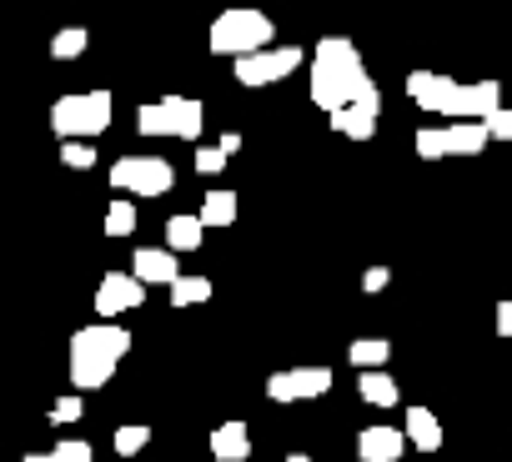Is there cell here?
I'll use <instances>...</instances> for the list:
<instances>
[{
	"label": "cell",
	"instance_id": "cell-1",
	"mask_svg": "<svg viewBox=\"0 0 512 462\" xmlns=\"http://www.w3.org/2000/svg\"><path fill=\"white\" fill-rule=\"evenodd\" d=\"M312 101L327 116H337V111H347L357 101H382L372 71L362 66V56H357V46L347 36H327L312 51Z\"/></svg>",
	"mask_w": 512,
	"mask_h": 462
},
{
	"label": "cell",
	"instance_id": "cell-2",
	"mask_svg": "<svg viewBox=\"0 0 512 462\" xmlns=\"http://www.w3.org/2000/svg\"><path fill=\"white\" fill-rule=\"evenodd\" d=\"M407 96L422 106V111H437L447 121H492L502 111V86L497 81H472V86H457L452 76H437V71H412L407 76Z\"/></svg>",
	"mask_w": 512,
	"mask_h": 462
},
{
	"label": "cell",
	"instance_id": "cell-3",
	"mask_svg": "<svg viewBox=\"0 0 512 462\" xmlns=\"http://www.w3.org/2000/svg\"><path fill=\"white\" fill-rule=\"evenodd\" d=\"M131 352V332L126 327H111V322H96V327H81L71 337V382H76V397L81 392H96L111 382L116 362Z\"/></svg>",
	"mask_w": 512,
	"mask_h": 462
},
{
	"label": "cell",
	"instance_id": "cell-4",
	"mask_svg": "<svg viewBox=\"0 0 512 462\" xmlns=\"http://www.w3.org/2000/svg\"><path fill=\"white\" fill-rule=\"evenodd\" d=\"M211 51L236 56V61L262 56V51H272V21L262 11H221L211 21Z\"/></svg>",
	"mask_w": 512,
	"mask_h": 462
},
{
	"label": "cell",
	"instance_id": "cell-5",
	"mask_svg": "<svg viewBox=\"0 0 512 462\" xmlns=\"http://www.w3.org/2000/svg\"><path fill=\"white\" fill-rule=\"evenodd\" d=\"M106 126H111V91L61 96V101L51 106V131L61 136V146H66V141H86V146H91V136H101Z\"/></svg>",
	"mask_w": 512,
	"mask_h": 462
},
{
	"label": "cell",
	"instance_id": "cell-6",
	"mask_svg": "<svg viewBox=\"0 0 512 462\" xmlns=\"http://www.w3.org/2000/svg\"><path fill=\"white\" fill-rule=\"evenodd\" d=\"M201 121H206V111H201V101H191V96L146 101V106L136 111V131H141V136H181V141H196V136H201Z\"/></svg>",
	"mask_w": 512,
	"mask_h": 462
},
{
	"label": "cell",
	"instance_id": "cell-7",
	"mask_svg": "<svg viewBox=\"0 0 512 462\" xmlns=\"http://www.w3.org/2000/svg\"><path fill=\"white\" fill-rule=\"evenodd\" d=\"M422 161H442V156H482V146L492 141V131L482 121H447V126H427L412 136Z\"/></svg>",
	"mask_w": 512,
	"mask_h": 462
},
{
	"label": "cell",
	"instance_id": "cell-8",
	"mask_svg": "<svg viewBox=\"0 0 512 462\" xmlns=\"http://www.w3.org/2000/svg\"><path fill=\"white\" fill-rule=\"evenodd\" d=\"M111 186L116 191H131V196H161V191L176 186V171L161 156H121L111 166Z\"/></svg>",
	"mask_w": 512,
	"mask_h": 462
},
{
	"label": "cell",
	"instance_id": "cell-9",
	"mask_svg": "<svg viewBox=\"0 0 512 462\" xmlns=\"http://www.w3.org/2000/svg\"><path fill=\"white\" fill-rule=\"evenodd\" d=\"M297 66H307V51L302 46H272L262 56L236 61V81L241 86H272V81H287Z\"/></svg>",
	"mask_w": 512,
	"mask_h": 462
},
{
	"label": "cell",
	"instance_id": "cell-10",
	"mask_svg": "<svg viewBox=\"0 0 512 462\" xmlns=\"http://www.w3.org/2000/svg\"><path fill=\"white\" fill-rule=\"evenodd\" d=\"M327 387H332L327 367H292L267 382V397L272 402H312V397H327Z\"/></svg>",
	"mask_w": 512,
	"mask_h": 462
},
{
	"label": "cell",
	"instance_id": "cell-11",
	"mask_svg": "<svg viewBox=\"0 0 512 462\" xmlns=\"http://www.w3.org/2000/svg\"><path fill=\"white\" fill-rule=\"evenodd\" d=\"M141 297H146V287H141L131 272H106V277H101V287H96V312L111 322V317H121V312L141 307Z\"/></svg>",
	"mask_w": 512,
	"mask_h": 462
},
{
	"label": "cell",
	"instance_id": "cell-12",
	"mask_svg": "<svg viewBox=\"0 0 512 462\" xmlns=\"http://www.w3.org/2000/svg\"><path fill=\"white\" fill-rule=\"evenodd\" d=\"M131 277L141 282V287H176L186 272L176 267V252H161V247H141L136 257H131Z\"/></svg>",
	"mask_w": 512,
	"mask_h": 462
},
{
	"label": "cell",
	"instance_id": "cell-13",
	"mask_svg": "<svg viewBox=\"0 0 512 462\" xmlns=\"http://www.w3.org/2000/svg\"><path fill=\"white\" fill-rule=\"evenodd\" d=\"M402 447H412L402 427L377 422V427H362L357 432V457L362 462H402Z\"/></svg>",
	"mask_w": 512,
	"mask_h": 462
},
{
	"label": "cell",
	"instance_id": "cell-14",
	"mask_svg": "<svg viewBox=\"0 0 512 462\" xmlns=\"http://www.w3.org/2000/svg\"><path fill=\"white\" fill-rule=\"evenodd\" d=\"M377 116H382V101H357V106H347V111L332 116V131L337 136H352V141H372Z\"/></svg>",
	"mask_w": 512,
	"mask_h": 462
},
{
	"label": "cell",
	"instance_id": "cell-15",
	"mask_svg": "<svg viewBox=\"0 0 512 462\" xmlns=\"http://www.w3.org/2000/svg\"><path fill=\"white\" fill-rule=\"evenodd\" d=\"M402 432H407V442H412L417 452H437V447H442V422L432 417V407H407Z\"/></svg>",
	"mask_w": 512,
	"mask_h": 462
},
{
	"label": "cell",
	"instance_id": "cell-16",
	"mask_svg": "<svg viewBox=\"0 0 512 462\" xmlns=\"http://www.w3.org/2000/svg\"><path fill=\"white\" fill-rule=\"evenodd\" d=\"M211 452H216L221 462H246V457H251V432H246V422H221V427L211 432Z\"/></svg>",
	"mask_w": 512,
	"mask_h": 462
},
{
	"label": "cell",
	"instance_id": "cell-17",
	"mask_svg": "<svg viewBox=\"0 0 512 462\" xmlns=\"http://www.w3.org/2000/svg\"><path fill=\"white\" fill-rule=\"evenodd\" d=\"M201 237H206V221L191 216V211H181V216L166 221V252H196Z\"/></svg>",
	"mask_w": 512,
	"mask_h": 462
},
{
	"label": "cell",
	"instance_id": "cell-18",
	"mask_svg": "<svg viewBox=\"0 0 512 462\" xmlns=\"http://www.w3.org/2000/svg\"><path fill=\"white\" fill-rule=\"evenodd\" d=\"M357 397H362L367 407H397L402 387H397L387 372H357Z\"/></svg>",
	"mask_w": 512,
	"mask_h": 462
},
{
	"label": "cell",
	"instance_id": "cell-19",
	"mask_svg": "<svg viewBox=\"0 0 512 462\" xmlns=\"http://www.w3.org/2000/svg\"><path fill=\"white\" fill-rule=\"evenodd\" d=\"M347 357H352L357 372H382V362L392 357V342H382V337H357V342L347 347Z\"/></svg>",
	"mask_w": 512,
	"mask_h": 462
},
{
	"label": "cell",
	"instance_id": "cell-20",
	"mask_svg": "<svg viewBox=\"0 0 512 462\" xmlns=\"http://www.w3.org/2000/svg\"><path fill=\"white\" fill-rule=\"evenodd\" d=\"M201 221H206V226H231V221H236V191L216 186V191L201 201Z\"/></svg>",
	"mask_w": 512,
	"mask_h": 462
},
{
	"label": "cell",
	"instance_id": "cell-21",
	"mask_svg": "<svg viewBox=\"0 0 512 462\" xmlns=\"http://www.w3.org/2000/svg\"><path fill=\"white\" fill-rule=\"evenodd\" d=\"M201 302H211V282L206 277H181L171 287V307H201Z\"/></svg>",
	"mask_w": 512,
	"mask_h": 462
},
{
	"label": "cell",
	"instance_id": "cell-22",
	"mask_svg": "<svg viewBox=\"0 0 512 462\" xmlns=\"http://www.w3.org/2000/svg\"><path fill=\"white\" fill-rule=\"evenodd\" d=\"M131 231H136V206L126 196H116L106 211V237H131Z\"/></svg>",
	"mask_w": 512,
	"mask_h": 462
},
{
	"label": "cell",
	"instance_id": "cell-23",
	"mask_svg": "<svg viewBox=\"0 0 512 462\" xmlns=\"http://www.w3.org/2000/svg\"><path fill=\"white\" fill-rule=\"evenodd\" d=\"M86 46H91V36H86L81 26H71V31H61V36L51 41V56H56V61H76V56H86Z\"/></svg>",
	"mask_w": 512,
	"mask_h": 462
},
{
	"label": "cell",
	"instance_id": "cell-24",
	"mask_svg": "<svg viewBox=\"0 0 512 462\" xmlns=\"http://www.w3.org/2000/svg\"><path fill=\"white\" fill-rule=\"evenodd\" d=\"M146 442H151V427H146V422H126V427H116V452H121V457L146 452Z\"/></svg>",
	"mask_w": 512,
	"mask_h": 462
},
{
	"label": "cell",
	"instance_id": "cell-25",
	"mask_svg": "<svg viewBox=\"0 0 512 462\" xmlns=\"http://www.w3.org/2000/svg\"><path fill=\"white\" fill-rule=\"evenodd\" d=\"M61 161H66L71 171H91V166H96V146H86V141H66V146H61Z\"/></svg>",
	"mask_w": 512,
	"mask_h": 462
},
{
	"label": "cell",
	"instance_id": "cell-26",
	"mask_svg": "<svg viewBox=\"0 0 512 462\" xmlns=\"http://www.w3.org/2000/svg\"><path fill=\"white\" fill-rule=\"evenodd\" d=\"M226 161H231V156H226L221 146H201V151H196V171H201V176H221Z\"/></svg>",
	"mask_w": 512,
	"mask_h": 462
},
{
	"label": "cell",
	"instance_id": "cell-27",
	"mask_svg": "<svg viewBox=\"0 0 512 462\" xmlns=\"http://www.w3.org/2000/svg\"><path fill=\"white\" fill-rule=\"evenodd\" d=\"M51 457H56V462H91L96 452H91V442H76V437H66V442H56V447H51Z\"/></svg>",
	"mask_w": 512,
	"mask_h": 462
},
{
	"label": "cell",
	"instance_id": "cell-28",
	"mask_svg": "<svg viewBox=\"0 0 512 462\" xmlns=\"http://www.w3.org/2000/svg\"><path fill=\"white\" fill-rule=\"evenodd\" d=\"M81 412H86V402H81V397H61V402L51 407V422L61 427V422H76Z\"/></svg>",
	"mask_w": 512,
	"mask_h": 462
},
{
	"label": "cell",
	"instance_id": "cell-29",
	"mask_svg": "<svg viewBox=\"0 0 512 462\" xmlns=\"http://www.w3.org/2000/svg\"><path fill=\"white\" fill-rule=\"evenodd\" d=\"M487 131H492V141H512V106H502V111L487 121Z\"/></svg>",
	"mask_w": 512,
	"mask_h": 462
},
{
	"label": "cell",
	"instance_id": "cell-30",
	"mask_svg": "<svg viewBox=\"0 0 512 462\" xmlns=\"http://www.w3.org/2000/svg\"><path fill=\"white\" fill-rule=\"evenodd\" d=\"M387 282H392V277H387V267H372V272L362 277V287H367V292H382Z\"/></svg>",
	"mask_w": 512,
	"mask_h": 462
},
{
	"label": "cell",
	"instance_id": "cell-31",
	"mask_svg": "<svg viewBox=\"0 0 512 462\" xmlns=\"http://www.w3.org/2000/svg\"><path fill=\"white\" fill-rule=\"evenodd\" d=\"M497 337H512V302H497Z\"/></svg>",
	"mask_w": 512,
	"mask_h": 462
},
{
	"label": "cell",
	"instance_id": "cell-32",
	"mask_svg": "<svg viewBox=\"0 0 512 462\" xmlns=\"http://www.w3.org/2000/svg\"><path fill=\"white\" fill-rule=\"evenodd\" d=\"M216 146H221V151H226V156H236V151H241V136H236V131H226V136H221V141H216Z\"/></svg>",
	"mask_w": 512,
	"mask_h": 462
},
{
	"label": "cell",
	"instance_id": "cell-33",
	"mask_svg": "<svg viewBox=\"0 0 512 462\" xmlns=\"http://www.w3.org/2000/svg\"><path fill=\"white\" fill-rule=\"evenodd\" d=\"M26 462H56V457H51V452H31Z\"/></svg>",
	"mask_w": 512,
	"mask_h": 462
},
{
	"label": "cell",
	"instance_id": "cell-34",
	"mask_svg": "<svg viewBox=\"0 0 512 462\" xmlns=\"http://www.w3.org/2000/svg\"><path fill=\"white\" fill-rule=\"evenodd\" d=\"M287 462H312V457H307V452H292V457H287Z\"/></svg>",
	"mask_w": 512,
	"mask_h": 462
}]
</instances>
